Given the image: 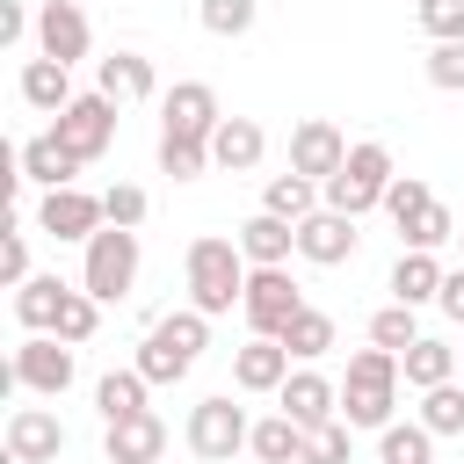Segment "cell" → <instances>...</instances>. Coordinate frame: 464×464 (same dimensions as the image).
I'll return each mask as SVG.
<instances>
[{"instance_id":"obj_1","label":"cell","mask_w":464,"mask_h":464,"mask_svg":"<svg viewBox=\"0 0 464 464\" xmlns=\"http://www.w3.org/2000/svg\"><path fill=\"white\" fill-rule=\"evenodd\" d=\"M246 276H254V261H246V254H239V239H225V232H196V239H188V254H181L188 304H196V312H210V319H225V312L246 297Z\"/></svg>"},{"instance_id":"obj_2","label":"cell","mask_w":464,"mask_h":464,"mask_svg":"<svg viewBox=\"0 0 464 464\" xmlns=\"http://www.w3.org/2000/svg\"><path fill=\"white\" fill-rule=\"evenodd\" d=\"M399 384H406V370H399L392 348H377V341L355 348V355H348V377H341V420H348V428H392Z\"/></svg>"},{"instance_id":"obj_3","label":"cell","mask_w":464,"mask_h":464,"mask_svg":"<svg viewBox=\"0 0 464 464\" xmlns=\"http://www.w3.org/2000/svg\"><path fill=\"white\" fill-rule=\"evenodd\" d=\"M203 348H210V312L181 304V312H167V319L145 326V341H138V370H145V384H181V377L196 370Z\"/></svg>"},{"instance_id":"obj_4","label":"cell","mask_w":464,"mask_h":464,"mask_svg":"<svg viewBox=\"0 0 464 464\" xmlns=\"http://www.w3.org/2000/svg\"><path fill=\"white\" fill-rule=\"evenodd\" d=\"M392 145H377V138H355L348 145V160H341V174H326L319 188H326V210H348V218H362V210H384V188H392Z\"/></svg>"},{"instance_id":"obj_5","label":"cell","mask_w":464,"mask_h":464,"mask_svg":"<svg viewBox=\"0 0 464 464\" xmlns=\"http://www.w3.org/2000/svg\"><path fill=\"white\" fill-rule=\"evenodd\" d=\"M80 290H94L102 304H123L138 290V232L130 225H102L80 254Z\"/></svg>"},{"instance_id":"obj_6","label":"cell","mask_w":464,"mask_h":464,"mask_svg":"<svg viewBox=\"0 0 464 464\" xmlns=\"http://www.w3.org/2000/svg\"><path fill=\"white\" fill-rule=\"evenodd\" d=\"M246 435H254V420H246V406H239L232 392L196 399V406H188V428H181V442H188L203 464H232V457L246 450Z\"/></svg>"},{"instance_id":"obj_7","label":"cell","mask_w":464,"mask_h":464,"mask_svg":"<svg viewBox=\"0 0 464 464\" xmlns=\"http://www.w3.org/2000/svg\"><path fill=\"white\" fill-rule=\"evenodd\" d=\"M72 377H80V355H72V341H58V334H29V341L14 348V362H7V384H14V392H36V399H65Z\"/></svg>"},{"instance_id":"obj_8","label":"cell","mask_w":464,"mask_h":464,"mask_svg":"<svg viewBox=\"0 0 464 464\" xmlns=\"http://www.w3.org/2000/svg\"><path fill=\"white\" fill-rule=\"evenodd\" d=\"M116 109H123V102H116V94H102V87H94V94H72V102L51 116V130H58V138L94 167V160L116 145Z\"/></svg>"},{"instance_id":"obj_9","label":"cell","mask_w":464,"mask_h":464,"mask_svg":"<svg viewBox=\"0 0 464 464\" xmlns=\"http://www.w3.org/2000/svg\"><path fill=\"white\" fill-rule=\"evenodd\" d=\"M109 225V210H102V196H87L80 181H65V188H44V203H36V232H51V239H94Z\"/></svg>"},{"instance_id":"obj_10","label":"cell","mask_w":464,"mask_h":464,"mask_svg":"<svg viewBox=\"0 0 464 464\" xmlns=\"http://www.w3.org/2000/svg\"><path fill=\"white\" fill-rule=\"evenodd\" d=\"M297 304H304V290L290 283V268H254V276H246L239 312H246V326H254V334H283Z\"/></svg>"},{"instance_id":"obj_11","label":"cell","mask_w":464,"mask_h":464,"mask_svg":"<svg viewBox=\"0 0 464 464\" xmlns=\"http://www.w3.org/2000/svg\"><path fill=\"white\" fill-rule=\"evenodd\" d=\"M276 406L312 435V428H326V420H341V384L334 377H319L312 362H297L290 377H283V392H276Z\"/></svg>"},{"instance_id":"obj_12","label":"cell","mask_w":464,"mask_h":464,"mask_svg":"<svg viewBox=\"0 0 464 464\" xmlns=\"http://www.w3.org/2000/svg\"><path fill=\"white\" fill-rule=\"evenodd\" d=\"M65 457V420L51 406H14L7 413V464H58Z\"/></svg>"},{"instance_id":"obj_13","label":"cell","mask_w":464,"mask_h":464,"mask_svg":"<svg viewBox=\"0 0 464 464\" xmlns=\"http://www.w3.org/2000/svg\"><path fill=\"white\" fill-rule=\"evenodd\" d=\"M36 51L58 58V65H80V58L94 51L87 7H80V0H44V7H36Z\"/></svg>"},{"instance_id":"obj_14","label":"cell","mask_w":464,"mask_h":464,"mask_svg":"<svg viewBox=\"0 0 464 464\" xmlns=\"http://www.w3.org/2000/svg\"><path fill=\"white\" fill-rule=\"evenodd\" d=\"M218 123H225V109H218V87H210V80H174V87L160 94V130L210 138Z\"/></svg>"},{"instance_id":"obj_15","label":"cell","mask_w":464,"mask_h":464,"mask_svg":"<svg viewBox=\"0 0 464 464\" xmlns=\"http://www.w3.org/2000/svg\"><path fill=\"white\" fill-rule=\"evenodd\" d=\"M355 246H362V232H355V218L348 210H312L304 225H297V254L312 261V268H341V261H355Z\"/></svg>"},{"instance_id":"obj_16","label":"cell","mask_w":464,"mask_h":464,"mask_svg":"<svg viewBox=\"0 0 464 464\" xmlns=\"http://www.w3.org/2000/svg\"><path fill=\"white\" fill-rule=\"evenodd\" d=\"M341 160H348V138H341V123H326V116H304V123L290 130V167H297V174L326 181V174H341Z\"/></svg>"},{"instance_id":"obj_17","label":"cell","mask_w":464,"mask_h":464,"mask_svg":"<svg viewBox=\"0 0 464 464\" xmlns=\"http://www.w3.org/2000/svg\"><path fill=\"white\" fill-rule=\"evenodd\" d=\"M14 167H22L14 181H36V188H65V181H72V174H80L87 160H80V152H72V145H65L58 130H36V138H22Z\"/></svg>"},{"instance_id":"obj_18","label":"cell","mask_w":464,"mask_h":464,"mask_svg":"<svg viewBox=\"0 0 464 464\" xmlns=\"http://www.w3.org/2000/svg\"><path fill=\"white\" fill-rule=\"evenodd\" d=\"M290 362H297V355H290L276 334H254L246 348H232V384H239V392H283Z\"/></svg>"},{"instance_id":"obj_19","label":"cell","mask_w":464,"mask_h":464,"mask_svg":"<svg viewBox=\"0 0 464 464\" xmlns=\"http://www.w3.org/2000/svg\"><path fill=\"white\" fill-rule=\"evenodd\" d=\"M160 450H167V420L152 406L130 413V420H109V435H102V457L109 464H160Z\"/></svg>"},{"instance_id":"obj_20","label":"cell","mask_w":464,"mask_h":464,"mask_svg":"<svg viewBox=\"0 0 464 464\" xmlns=\"http://www.w3.org/2000/svg\"><path fill=\"white\" fill-rule=\"evenodd\" d=\"M232 239H239V254H246L254 268H290V254H297V225L276 218V210H254Z\"/></svg>"},{"instance_id":"obj_21","label":"cell","mask_w":464,"mask_h":464,"mask_svg":"<svg viewBox=\"0 0 464 464\" xmlns=\"http://www.w3.org/2000/svg\"><path fill=\"white\" fill-rule=\"evenodd\" d=\"M94 87L116 94V102H152L160 94V72H152L145 51H109V58H94Z\"/></svg>"},{"instance_id":"obj_22","label":"cell","mask_w":464,"mask_h":464,"mask_svg":"<svg viewBox=\"0 0 464 464\" xmlns=\"http://www.w3.org/2000/svg\"><path fill=\"white\" fill-rule=\"evenodd\" d=\"M442 276H450V268H442L428 246H399V261H392V283H384V290H392L399 304H413V312H420V304H435V297H442Z\"/></svg>"},{"instance_id":"obj_23","label":"cell","mask_w":464,"mask_h":464,"mask_svg":"<svg viewBox=\"0 0 464 464\" xmlns=\"http://www.w3.org/2000/svg\"><path fill=\"white\" fill-rule=\"evenodd\" d=\"M261 152H268V130H261L254 116H225V123L210 130V160H218L225 174H254Z\"/></svg>"},{"instance_id":"obj_24","label":"cell","mask_w":464,"mask_h":464,"mask_svg":"<svg viewBox=\"0 0 464 464\" xmlns=\"http://www.w3.org/2000/svg\"><path fill=\"white\" fill-rule=\"evenodd\" d=\"M22 102H29L36 116H58V109L72 102V65H58V58L36 51V58L22 65Z\"/></svg>"},{"instance_id":"obj_25","label":"cell","mask_w":464,"mask_h":464,"mask_svg":"<svg viewBox=\"0 0 464 464\" xmlns=\"http://www.w3.org/2000/svg\"><path fill=\"white\" fill-rule=\"evenodd\" d=\"M319 203H326V188H319L312 174H297V167H290V174H268V188H261V210H276V218H290V225H304Z\"/></svg>"},{"instance_id":"obj_26","label":"cell","mask_w":464,"mask_h":464,"mask_svg":"<svg viewBox=\"0 0 464 464\" xmlns=\"http://www.w3.org/2000/svg\"><path fill=\"white\" fill-rule=\"evenodd\" d=\"M399 370H406V384L413 392H428V384H450L457 370H464V355L450 348V341H435V334H420L406 355H399Z\"/></svg>"},{"instance_id":"obj_27","label":"cell","mask_w":464,"mask_h":464,"mask_svg":"<svg viewBox=\"0 0 464 464\" xmlns=\"http://www.w3.org/2000/svg\"><path fill=\"white\" fill-rule=\"evenodd\" d=\"M65 290H72V283H58V276H29V283L14 290V319H22V334H51Z\"/></svg>"},{"instance_id":"obj_28","label":"cell","mask_w":464,"mask_h":464,"mask_svg":"<svg viewBox=\"0 0 464 464\" xmlns=\"http://www.w3.org/2000/svg\"><path fill=\"white\" fill-rule=\"evenodd\" d=\"M145 370L130 362V370H109V377H94V406H102V428L109 420H130V413H145Z\"/></svg>"},{"instance_id":"obj_29","label":"cell","mask_w":464,"mask_h":464,"mask_svg":"<svg viewBox=\"0 0 464 464\" xmlns=\"http://www.w3.org/2000/svg\"><path fill=\"white\" fill-rule=\"evenodd\" d=\"M435 428L428 420H392V428H377V464H435Z\"/></svg>"},{"instance_id":"obj_30","label":"cell","mask_w":464,"mask_h":464,"mask_svg":"<svg viewBox=\"0 0 464 464\" xmlns=\"http://www.w3.org/2000/svg\"><path fill=\"white\" fill-rule=\"evenodd\" d=\"M276 341H283L297 362H319V355L334 348V312H319V304H297V312H290V326H283Z\"/></svg>"},{"instance_id":"obj_31","label":"cell","mask_w":464,"mask_h":464,"mask_svg":"<svg viewBox=\"0 0 464 464\" xmlns=\"http://www.w3.org/2000/svg\"><path fill=\"white\" fill-rule=\"evenodd\" d=\"M246 450H254L261 464H297V457H304V428H297V420H290V413L276 406L268 420H254V435H246Z\"/></svg>"},{"instance_id":"obj_32","label":"cell","mask_w":464,"mask_h":464,"mask_svg":"<svg viewBox=\"0 0 464 464\" xmlns=\"http://www.w3.org/2000/svg\"><path fill=\"white\" fill-rule=\"evenodd\" d=\"M218 160H210V138H181V130H160V174L167 181H196V174H210Z\"/></svg>"},{"instance_id":"obj_33","label":"cell","mask_w":464,"mask_h":464,"mask_svg":"<svg viewBox=\"0 0 464 464\" xmlns=\"http://www.w3.org/2000/svg\"><path fill=\"white\" fill-rule=\"evenodd\" d=\"M58 341H72V348H87L94 334H102V297L94 290H65V304H58V326H51Z\"/></svg>"},{"instance_id":"obj_34","label":"cell","mask_w":464,"mask_h":464,"mask_svg":"<svg viewBox=\"0 0 464 464\" xmlns=\"http://www.w3.org/2000/svg\"><path fill=\"white\" fill-rule=\"evenodd\" d=\"M370 341H377V348H392V355H406V348L420 341L413 304H399V297H392V304H377V312H370Z\"/></svg>"},{"instance_id":"obj_35","label":"cell","mask_w":464,"mask_h":464,"mask_svg":"<svg viewBox=\"0 0 464 464\" xmlns=\"http://www.w3.org/2000/svg\"><path fill=\"white\" fill-rule=\"evenodd\" d=\"M413 420H428L435 435H464V384H457V377H450V384H428Z\"/></svg>"},{"instance_id":"obj_36","label":"cell","mask_w":464,"mask_h":464,"mask_svg":"<svg viewBox=\"0 0 464 464\" xmlns=\"http://www.w3.org/2000/svg\"><path fill=\"white\" fill-rule=\"evenodd\" d=\"M254 14H261V0H196V22H203L210 36H246Z\"/></svg>"},{"instance_id":"obj_37","label":"cell","mask_w":464,"mask_h":464,"mask_svg":"<svg viewBox=\"0 0 464 464\" xmlns=\"http://www.w3.org/2000/svg\"><path fill=\"white\" fill-rule=\"evenodd\" d=\"M428 203H435V188H428L420 174H392V188H384V218H392V225H413Z\"/></svg>"},{"instance_id":"obj_38","label":"cell","mask_w":464,"mask_h":464,"mask_svg":"<svg viewBox=\"0 0 464 464\" xmlns=\"http://www.w3.org/2000/svg\"><path fill=\"white\" fill-rule=\"evenodd\" d=\"M348 457H355V428L348 420H326V428L304 435V457L297 464H348Z\"/></svg>"},{"instance_id":"obj_39","label":"cell","mask_w":464,"mask_h":464,"mask_svg":"<svg viewBox=\"0 0 464 464\" xmlns=\"http://www.w3.org/2000/svg\"><path fill=\"white\" fill-rule=\"evenodd\" d=\"M450 239H457V218H450L442 203H428L413 225H399V246H428V254H435V246H450Z\"/></svg>"},{"instance_id":"obj_40","label":"cell","mask_w":464,"mask_h":464,"mask_svg":"<svg viewBox=\"0 0 464 464\" xmlns=\"http://www.w3.org/2000/svg\"><path fill=\"white\" fill-rule=\"evenodd\" d=\"M420 72H428V87H442V94H464V44H428Z\"/></svg>"},{"instance_id":"obj_41","label":"cell","mask_w":464,"mask_h":464,"mask_svg":"<svg viewBox=\"0 0 464 464\" xmlns=\"http://www.w3.org/2000/svg\"><path fill=\"white\" fill-rule=\"evenodd\" d=\"M413 14L428 29V44H464V0H420Z\"/></svg>"},{"instance_id":"obj_42","label":"cell","mask_w":464,"mask_h":464,"mask_svg":"<svg viewBox=\"0 0 464 464\" xmlns=\"http://www.w3.org/2000/svg\"><path fill=\"white\" fill-rule=\"evenodd\" d=\"M102 210H109V225H145V210H152V196L138 188V181H116V188H102Z\"/></svg>"},{"instance_id":"obj_43","label":"cell","mask_w":464,"mask_h":464,"mask_svg":"<svg viewBox=\"0 0 464 464\" xmlns=\"http://www.w3.org/2000/svg\"><path fill=\"white\" fill-rule=\"evenodd\" d=\"M0 283H7V290L29 283V225H22V218H14L7 239H0Z\"/></svg>"},{"instance_id":"obj_44","label":"cell","mask_w":464,"mask_h":464,"mask_svg":"<svg viewBox=\"0 0 464 464\" xmlns=\"http://www.w3.org/2000/svg\"><path fill=\"white\" fill-rule=\"evenodd\" d=\"M22 36H36V14L22 0H0V44H22Z\"/></svg>"},{"instance_id":"obj_45","label":"cell","mask_w":464,"mask_h":464,"mask_svg":"<svg viewBox=\"0 0 464 464\" xmlns=\"http://www.w3.org/2000/svg\"><path fill=\"white\" fill-rule=\"evenodd\" d=\"M435 304H442V312H450V319L464 326V261H457V268L442 276V297H435Z\"/></svg>"},{"instance_id":"obj_46","label":"cell","mask_w":464,"mask_h":464,"mask_svg":"<svg viewBox=\"0 0 464 464\" xmlns=\"http://www.w3.org/2000/svg\"><path fill=\"white\" fill-rule=\"evenodd\" d=\"M457 246H464V232H457Z\"/></svg>"},{"instance_id":"obj_47","label":"cell","mask_w":464,"mask_h":464,"mask_svg":"<svg viewBox=\"0 0 464 464\" xmlns=\"http://www.w3.org/2000/svg\"><path fill=\"white\" fill-rule=\"evenodd\" d=\"M457 355H464V348H457Z\"/></svg>"}]
</instances>
